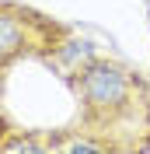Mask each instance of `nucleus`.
<instances>
[{
    "instance_id": "f03ea898",
    "label": "nucleus",
    "mask_w": 150,
    "mask_h": 154,
    "mask_svg": "<svg viewBox=\"0 0 150 154\" xmlns=\"http://www.w3.org/2000/svg\"><path fill=\"white\" fill-rule=\"evenodd\" d=\"M66 35L70 32L59 21L38 14V11L25 7V4L0 0V77L21 56H42L46 60Z\"/></svg>"
},
{
    "instance_id": "f257e3e1",
    "label": "nucleus",
    "mask_w": 150,
    "mask_h": 154,
    "mask_svg": "<svg viewBox=\"0 0 150 154\" xmlns=\"http://www.w3.org/2000/svg\"><path fill=\"white\" fill-rule=\"evenodd\" d=\"M80 102V133L105 151H150V81L119 60L94 56L70 77Z\"/></svg>"
}]
</instances>
